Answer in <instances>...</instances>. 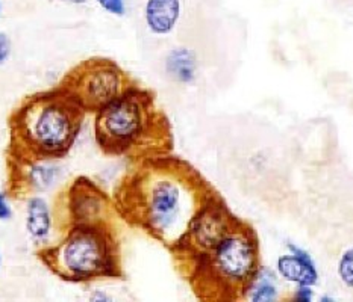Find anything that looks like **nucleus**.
Instances as JSON below:
<instances>
[{"label":"nucleus","mask_w":353,"mask_h":302,"mask_svg":"<svg viewBox=\"0 0 353 302\" xmlns=\"http://www.w3.org/2000/svg\"><path fill=\"white\" fill-rule=\"evenodd\" d=\"M61 233L73 226H106L119 218L116 203L88 177H76L53 201Z\"/></svg>","instance_id":"obj_7"},{"label":"nucleus","mask_w":353,"mask_h":302,"mask_svg":"<svg viewBox=\"0 0 353 302\" xmlns=\"http://www.w3.org/2000/svg\"><path fill=\"white\" fill-rule=\"evenodd\" d=\"M8 191L12 197L26 198L29 195H48L55 191L64 179V169L55 159L21 158L8 154Z\"/></svg>","instance_id":"obj_9"},{"label":"nucleus","mask_w":353,"mask_h":302,"mask_svg":"<svg viewBox=\"0 0 353 302\" xmlns=\"http://www.w3.org/2000/svg\"><path fill=\"white\" fill-rule=\"evenodd\" d=\"M339 277L346 288L353 290V246L343 254L339 263Z\"/></svg>","instance_id":"obj_14"},{"label":"nucleus","mask_w":353,"mask_h":302,"mask_svg":"<svg viewBox=\"0 0 353 302\" xmlns=\"http://www.w3.org/2000/svg\"><path fill=\"white\" fill-rule=\"evenodd\" d=\"M311 296H312V293H311L310 285H301V289L297 290L294 299H299V301H310Z\"/></svg>","instance_id":"obj_19"},{"label":"nucleus","mask_w":353,"mask_h":302,"mask_svg":"<svg viewBox=\"0 0 353 302\" xmlns=\"http://www.w3.org/2000/svg\"><path fill=\"white\" fill-rule=\"evenodd\" d=\"M293 251V255H282L278 263L279 272L283 278L290 281H296L301 285H311L317 283V270L314 268V263L310 255L305 251L299 250L297 246L288 245Z\"/></svg>","instance_id":"obj_12"},{"label":"nucleus","mask_w":353,"mask_h":302,"mask_svg":"<svg viewBox=\"0 0 353 302\" xmlns=\"http://www.w3.org/2000/svg\"><path fill=\"white\" fill-rule=\"evenodd\" d=\"M85 115L58 85L25 97L8 120V154L61 160L78 142Z\"/></svg>","instance_id":"obj_3"},{"label":"nucleus","mask_w":353,"mask_h":302,"mask_svg":"<svg viewBox=\"0 0 353 302\" xmlns=\"http://www.w3.org/2000/svg\"><path fill=\"white\" fill-rule=\"evenodd\" d=\"M238 219L240 218L229 208L226 201L217 192L199 211L191 221L187 233L170 251L179 272L221 241Z\"/></svg>","instance_id":"obj_8"},{"label":"nucleus","mask_w":353,"mask_h":302,"mask_svg":"<svg viewBox=\"0 0 353 302\" xmlns=\"http://www.w3.org/2000/svg\"><path fill=\"white\" fill-rule=\"evenodd\" d=\"M25 201V230L37 251L49 246L61 235L55 204L46 195H29Z\"/></svg>","instance_id":"obj_10"},{"label":"nucleus","mask_w":353,"mask_h":302,"mask_svg":"<svg viewBox=\"0 0 353 302\" xmlns=\"http://www.w3.org/2000/svg\"><path fill=\"white\" fill-rule=\"evenodd\" d=\"M37 255L53 275L72 284L123 278L121 245L114 224L68 227Z\"/></svg>","instance_id":"obj_5"},{"label":"nucleus","mask_w":353,"mask_h":302,"mask_svg":"<svg viewBox=\"0 0 353 302\" xmlns=\"http://www.w3.org/2000/svg\"><path fill=\"white\" fill-rule=\"evenodd\" d=\"M216 193L193 165L170 153L132 162L112 198L119 218L172 251Z\"/></svg>","instance_id":"obj_1"},{"label":"nucleus","mask_w":353,"mask_h":302,"mask_svg":"<svg viewBox=\"0 0 353 302\" xmlns=\"http://www.w3.org/2000/svg\"><path fill=\"white\" fill-rule=\"evenodd\" d=\"M12 56V40L3 30H0V67H3Z\"/></svg>","instance_id":"obj_17"},{"label":"nucleus","mask_w":353,"mask_h":302,"mask_svg":"<svg viewBox=\"0 0 353 302\" xmlns=\"http://www.w3.org/2000/svg\"><path fill=\"white\" fill-rule=\"evenodd\" d=\"M94 139L106 156L132 162L173 151L170 120L155 92L135 83L94 114Z\"/></svg>","instance_id":"obj_2"},{"label":"nucleus","mask_w":353,"mask_h":302,"mask_svg":"<svg viewBox=\"0 0 353 302\" xmlns=\"http://www.w3.org/2000/svg\"><path fill=\"white\" fill-rule=\"evenodd\" d=\"M58 2L68 5V6H83V5H87L90 0H58Z\"/></svg>","instance_id":"obj_20"},{"label":"nucleus","mask_w":353,"mask_h":302,"mask_svg":"<svg viewBox=\"0 0 353 302\" xmlns=\"http://www.w3.org/2000/svg\"><path fill=\"white\" fill-rule=\"evenodd\" d=\"M2 14H3V2L0 0V17H2Z\"/></svg>","instance_id":"obj_22"},{"label":"nucleus","mask_w":353,"mask_h":302,"mask_svg":"<svg viewBox=\"0 0 353 302\" xmlns=\"http://www.w3.org/2000/svg\"><path fill=\"white\" fill-rule=\"evenodd\" d=\"M103 12L112 17H123L126 14V0H94Z\"/></svg>","instance_id":"obj_15"},{"label":"nucleus","mask_w":353,"mask_h":302,"mask_svg":"<svg viewBox=\"0 0 353 302\" xmlns=\"http://www.w3.org/2000/svg\"><path fill=\"white\" fill-rule=\"evenodd\" d=\"M181 275L202 301L249 299L261 275V245L255 227L240 218L221 241L190 263Z\"/></svg>","instance_id":"obj_4"},{"label":"nucleus","mask_w":353,"mask_h":302,"mask_svg":"<svg viewBox=\"0 0 353 302\" xmlns=\"http://www.w3.org/2000/svg\"><path fill=\"white\" fill-rule=\"evenodd\" d=\"M87 298L90 302H110V301H112V296L110 295V293H106L105 290H101V289L91 290Z\"/></svg>","instance_id":"obj_18"},{"label":"nucleus","mask_w":353,"mask_h":302,"mask_svg":"<svg viewBox=\"0 0 353 302\" xmlns=\"http://www.w3.org/2000/svg\"><path fill=\"white\" fill-rule=\"evenodd\" d=\"M137 82L116 61L88 58L68 72L58 87L87 114H96Z\"/></svg>","instance_id":"obj_6"},{"label":"nucleus","mask_w":353,"mask_h":302,"mask_svg":"<svg viewBox=\"0 0 353 302\" xmlns=\"http://www.w3.org/2000/svg\"><path fill=\"white\" fill-rule=\"evenodd\" d=\"M165 72L174 82L190 85L197 77V58L193 50L176 47L165 58Z\"/></svg>","instance_id":"obj_13"},{"label":"nucleus","mask_w":353,"mask_h":302,"mask_svg":"<svg viewBox=\"0 0 353 302\" xmlns=\"http://www.w3.org/2000/svg\"><path fill=\"white\" fill-rule=\"evenodd\" d=\"M14 218L12 195L10 191L0 189V222H8Z\"/></svg>","instance_id":"obj_16"},{"label":"nucleus","mask_w":353,"mask_h":302,"mask_svg":"<svg viewBox=\"0 0 353 302\" xmlns=\"http://www.w3.org/2000/svg\"><path fill=\"white\" fill-rule=\"evenodd\" d=\"M2 266H3V254L0 251V270H2Z\"/></svg>","instance_id":"obj_21"},{"label":"nucleus","mask_w":353,"mask_h":302,"mask_svg":"<svg viewBox=\"0 0 353 302\" xmlns=\"http://www.w3.org/2000/svg\"><path fill=\"white\" fill-rule=\"evenodd\" d=\"M182 15V0H145L144 21L153 35H170Z\"/></svg>","instance_id":"obj_11"}]
</instances>
